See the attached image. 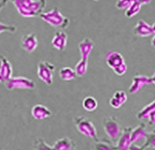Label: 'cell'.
<instances>
[{"mask_svg":"<svg viewBox=\"0 0 155 150\" xmlns=\"http://www.w3.org/2000/svg\"><path fill=\"white\" fill-rule=\"evenodd\" d=\"M7 2L12 3L18 13L25 18L40 16L46 7V0H2L1 8Z\"/></svg>","mask_w":155,"mask_h":150,"instance_id":"obj_1","label":"cell"},{"mask_svg":"<svg viewBox=\"0 0 155 150\" xmlns=\"http://www.w3.org/2000/svg\"><path fill=\"white\" fill-rule=\"evenodd\" d=\"M151 45L155 48V35H154V36H153V38H152Z\"/></svg>","mask_w":155,"mask_h":150,"instance_id":"obj_32","label":"cell"},{"mask_svg":"<svg viewBox=\"0 0 155 150\" xmlns=\"http://www.w3.org/2000/svg\"><path fill=\"white\" fill-rule=\"evenodd\" d=\"M36 150H54L51 148L50 147L48 146L45 142H43L42 140H39L37 143V147H36Z\"/></svg>","mask_w":155,"mask_h":150,"instance_id":"obj_27","label":"cell"},{"mask_svg":"<svg viewBox=\"0 0 155 150\" xmlns=\"http://www.w3.org/2000/svg\"><path fill=\"white\" fill-rule=\"evenodd\" d=\"M127 101V94L125 91L119 90L113 94L109 100V104L114 108H119Z\"/></svg>","mask_w":155,"mask_h":150,"instance_id":"obj_13","label":"cell"},{"mask_svg":"<svg viewBox=\"0 0 155 150\" xmlns=\"http://www.w3.org/2000/svg\"><path fill=\"white\" fill-rule=\"evenodd\" d=\"M71 148V142L66 138L60 139L58 142H56L54 147V150H70Z\"/></svg>","mask_w":155,"mask_h":150,"instance_id":"obj_22","label":"cell"},{"mask_svg":"<svg viewBox=\"0 0 155 150\" xmlns=\"http://www.w3.org/2000/svg\"><path fill=\"white\" fill-rule=\"evenodd\" d=\"M16 26L13 25H8L1 22L0 23V32L1 34L4 33V32H8V33H14L16 32Z\"/></svg>","mask_w":155,"mask_h":150,"instance_id":"obj_24","label":"cell"},{"mask_svg":"<svg viewBox=\"0 0 155 150\" xmlns=\"http://www.w3.org/2000/svg\"><path fill=\"white\" fill-rule=\"evenodd\" d=\"M155 110V100H153L152 103L149 104H147V106H145L144 108L138 113L137 116L139 119H143V118H146L148 117V115L151 114L153 111Z\"/></svg>","mask_w":155,"mask_h":150,"instance_id":"obj_21","label":"cell"},{"mask_svg":"<svg viewBox=\"0 0 155 150\" xmlns=\"http://www.w3.org/2000/svg\"><path fill=\"white\" fill-rule=\"evenodd\" d=\"M105 62L107 64V65L112 70L122 64L126 63L123 55L116 51H111V52L107 53L105 56Z\"/></svg>","mask_w":155,"mask_h":150,"instance_id":"obj_11","label":"cell"},{"mask_svg":"<svg viewBox=\"0 0 155 150\" xmlns=\"http://www.w3.org/2000/svg\"><path fill=\"white\" fill-rule=\"evenodd\" d=\"M113 71L114 72V74L117 75L118 76H122V75H125L126 73V71H127V65H126V63H124V64L119 65L116 68H114Z\"/></svg>","mask_w":155,"mask_h":150,"instance_id":"obj_26","label":"cell"},{"mask_svg":"<svg viewBox=\"0 0 155 150\" xmlns=\"http://www.w3.org/2000/svg\"><path fill=\"white\" fill-rule=\"evenodd\" d=\"M148 144H150L153 147H155V134L150 138L149 141H148Z\"/></svg>","mask_w":155,"mask_h":150,"instance_id":"obj_29","label":"cell"},{"mask_svg":"<svg viewBox=\"0 0 155 150\" xmlns=\"http://www.w3.org/2000/svg\"><path fill=\"white\" fill-rule=\"evenodd\" d=\"M150 79H151V83L154 84L155 85V72H154V74L153 75V76L150 77Z\"/></svg>","mask_w":155,"mask_h":150,"instance_id":"obj_33","label":"cell"},{"mask_svg":"<svg viewBox=\"0 0 155 150\" xmlns=\"http://www.w3.org/2000/svg\"><path fill=\"white\" fill-rule=\"evenodd\" d=\"M148 84H151L150 77H148L147 75H136L132 78V82L129 88V92L130 94H135L138 92L140 90H142V88L144 86L148 85Z\"/></svg>","mask_w":155,"mask_h":150,"instance_id":"obj_7","label":"cell"},{"mask_svg":"<svg viewBox=\"0 0 155 150\" xmlns=\"http://www.w3.org/2000/svg\"><path fill=\"white\" fill-rule=\"evenodd\" d=\"M144 137H145L144 126L143 125H140L139 127L136 128V130L131 134V141L132 142H136V141H137V140L144 138Z\"/></svg>","mask_w":155,"mask_h":150,"instance_id":"obj_23","label":"cell"},{"mask_svg":"<svg viewBox=\"0 0 155 150\" xmlns=\"http://www.w3.org/2000/svg\"><path fill=\"white\" fill-rule=\"evenodd\" d=\"M97 150H113V148H111L109 145H105V144H99L97 148Z\"/></svg>","mask_w":155,"mask_h":150,"instance_id":"obj_28","label":"cell"},{"mask_svg":"<svg viewBox=\"0 0 155 150\" xmlns=\"http://www.w3.org/2000/svg\"><path fill=\"white\" fill-rule=\"evenodd\" d=\"M94 1H99V0H94Z\"/></svg>","mask_w":155,"mask_h":150,"instance_id":"obj_36","label":"cell"},{"mask_svg":"<svg viewBox=\"0 0 155 150\" xmlns=\"http://www.w3.org/2000/svg\"><path fill=\"white\" fill-rule=\"evenodd\" d=\"M149 117V119H150V121H151L152 123H154L155 124V110L154 111H153V112L148 115Z\"/></svg>","mask_w":155,"mask_h":150,"instance_id":"obj_30","label":"cell"},{"mask_svg":"<svg viewBox=\"0 0 155 150\" xmlns=\"http://www.w3.org/2000/svg\"><path fill=\"white\" fill-rule=\"evenodd\" d=\"M133 34L140 38H147L153 35V32L151 25H149L143 20H140L133 28Z\"/></svg>","mask_w":155,"mask_h":150,"instance_id":"obj_10","label":"cell"},{"mask_svg":"<svg viewBox=\"0 0 155 150\" xmlns=\"http://www.w3.org/2000/svg\"><path fill=\"white\" fill-rule=\"evenodd\" d=\"M0 81L5 84L13 77V68L11 63L4 55L0 56Z\"/></svg>","mask_w":155,"mask_h":150,"instance_id":"obj_5","label":"cell"},{"mask_svg":"<svg viewBox=\"0 0 155 150\" xmlns=\"http://www.w3.org/2000/svg\"><path fill=\"white\" fill-rule=\"evenodd\" d=\"M76 126L79 130L80 132L82 134H84L87 137H90V138H95L96 137V130L95 127L93 126L92 122L88 121L86 118H82L80 117L77 118L76 121Z\"/></svg>","mask_w":155,"mask_h":150,"instance_id":"obj_6","label":"cell"},{"mask_svg":"<svg viewBox=\"0 0 155 150\" xmlns=\"http://www.w3.org/2000/svg\"><path fill=\"white\" fill-rule=\"evenodd\" d=\"M82 107L87 111H93L97 108V101L94 97H86L82 101Z\"/></svg>","mask_w":155,"mask_h":150,"instance_id":"obj_19","label":"cell"},{"mask_svg":"<svg viewBox=\"0 0 155 150\" xmlns=\"http://www.w3.org/2000/svg\"><path fill=\"white\" fill-rule=\"evenodd\" d=\"M42 19L47 24L51 25L52 27L60 28V29H66L71 24L70 19L65 17L62 13L60 12L58 8H54L50 11L43 12L40 15Z\"/></svg>","mask_w":155,"mask_h":150,"instance_id":"obj_2","label":"cell"},{"mask_svg":"<svg viewBox=\"0 0 155 150\" xmlns=\"http://www.w3.org/2000/svg\"><path fill=\"white\" fill-rule=\"evenodd\" d=\"M135 1H137V2H139L140 4H148L151 3L152 0H135Z\"/></svg>","mask_w":155,"mask_h":150,"instance_id":"obj_31","label":"cell"},{"mask_svg":"<svg viewBox=\"0 0 155 150\" xmlns=\"http://www.w3.org/2000/svg\"><path fill=\"white\" fill-rule=\"evenodd\" d=\"M31 115L37 120H42V119H46L50 116L52 112L49 108H48L46 106L42 104H36L32 107Z\"/></svg>","mask_w":155,"mask_h":150,"instance_id":"obj_14","label":"cell"},{"mask_svg":"<svg viewBox=\"0 0 155 150\" xmlns=\"http://www.w3.org/2000/svg\"><path fill=\"white\" fill-rule=\"evenodd\" d=\"M130 150H143L142 148H137V147L133 146L130 148Z\"/></svg>","mask_w":155,"mask_h":150,"instance_id":"obj_34","label":"cell"},{"mask_svg":"<svg viewBox=\"0 0 155 150\" xmlns=\"http://www.w3.org/2000/svg\"><path fill=\"white\" fill-rule=\"evenodd\" d=\"M4 85L8 90H14V89L33 90L36 88V83L33 81L25 76H13Z\"/></svg>","mask_w":155,"mask_h":150,"instance_id":"obj_3","label":"cell"},{"mask_svg":"<svg viewBox=\"0 0 155 150\" xmlns=\"http://www.w3.org/2000/svg\"><path fill=\"white\" fill-rule=\"evenodd\" d=\"M59 76L60 79L64 82H71L76 79V75L75 69H72L71 67H63L59 71Z\"/></svg>","mask_w":155,"mask_h":150,"instance_id":"obj_16","label":"cell"},{"mask_svg":"<svg viewBox=\"0 0 155 150\" xmlns=\"http://www.w3.org/2000/svg\"><path fill=\"white\" fill-rule=\"evenodd\" d=\"M21 46L23 49L28 52L32 53L36 50L38 46V40L37 36L34 33H29L24 35L21 41Z\"/></svg>","mask_w":155,"mask_h":150,"instance_id":"obj_8","label":"cell"},{"mask_svg":"<svg viewBox=\"0 0 155 150\" xmlns=\"http://www.w3.org/2000/svg\"><path fill=\"white\" fill-rule=\"evenodd\" d=\"M141 8H142V4L137 1H133V3L125 10V15L127 18H132L140 12Z\"/></svg>","mask_w":155,"mask_h":150,"instance_id":"obj_18","label":"cell"},{"mask_svg":"<svg viewBox=\"0 0 155 150\" xmlns=\"http://www.w3.org/2000/svg\"><path fill=\"white\" fill-rule=\"evenodd\" d=\"M94 48V42L90 38H84L78 44V48L81 58H88Z\"/></svg>","mask_w":155,"mask_h":150,"instance_id":"obj_12","label":"cell"},{"mask_svg":"<svg viewBox=\"0 0 155 150\" xmlns=\"http://www.w3.org/2000/svg\"><path fill=\"white\" fill-rule=\"evenodd\" d=\"M152 28H153V34L155 35V22L152 25Z\"/></svg>","mask_w":155,"mask_h":150,"instance_id":"obj_35","label":"cell"},{"mask_svg":"<svg viewBox=\"0 0 155 150\" xmlns=\"http://www.w3.org/2000/svg\"><path fill=\"white\" fill-rule=\"evenodd\" d=\"M130 141H131V134L130 132H126L123 134V137L120 141L119 143V148L121 150H126L130 144Z\"/></svg>","mask_w":155,"mask_h":150,"instance_id":"obj_20","label":"cell"},{"mask_svg":"<svg viewBox=\"0 0 155 150\" xmlns=\"http://www.w3.org/2000/svg\"><path fill=\"white\" fill-rule=\"evenodd\" d=\"M54 65L48 61H41L38 65V76L47 85H52L54 81Z\"/></svg>","mask_w":155,"mask_h":150,"instance_id":"obj_4","label":"cell"},{"mask_svg":"<svg viewBox=\"0 0 155 150\" xmlns=\"http://www.w3.org/2000/svg\"><path fill=\"white\" fill-rule=\"evenodd\" d=\"M105 132L109 137L113 139H115L120 133V126L116 121L113 118H109L104 123Z\"/></svg>","mask_w":155,"mask_h":150,"instance_id":"obj_15","label":"cell"},{"mask_svg":"<svg viewBox=\"0 0 155 150\" xmlns=\"http://www.w3.org/2000/svg\"><path fill=\"white\" fill-rule=\"evenodd\" d=\"M68 35L64 31H58L55 32L54 36L52 38L51 44L55 49L59 51H64L67 47Z\"/></svg>","mask_w":155,"mask_h":150,"instance_id":"obj_9","label":"cell"},{"mask_svg":"<svg viewBox=\"0 0 155 150\" xmlns=\"http://www.w3.org/2000/svg\"><path fill=\"white\" fill-rule=\"evenodd\" d=\"M133 1H135V0H118L115 4V6L118 9L126 10V8L133 3Z\"/></svg>","mask_w":155,"mask_h":150,"instance_id":"obj_25","label":"cell"},{"mask_svg":"<svg viewBox=\"0 0 155 150\" xmlns=\"http://www.w3.org/2000/svg\"><path fill=\"white\" fill-rule=\"evenodd\" d=\"M88 68V58H81L79 61L75 66V71H76L77 77H82L86 75L87 72Z\"/></svg>","mask_w":155,"mask_h":150,"instance_id":"obj_17","label":"cell"}]
</instances>
